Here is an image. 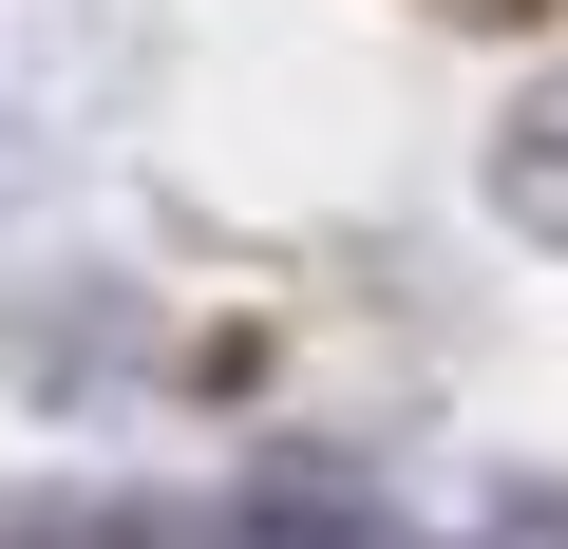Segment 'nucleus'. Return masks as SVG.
Returning <instances> with one entry per match:
<instances>
[{"label": "nucleus", "instance_id": "f257e3e1", "mask_svg": "<svg viewBox=\"0 0 568 549\" xmlns=\"http://www.w3.org/2000/svg\"><path fill=\"white\" fill-rule=\"evenodd\" d=\"M436 20H549V0H436Z\"/></svg>", "mask_w": 568, "mask_h": 549}]
</instances>
